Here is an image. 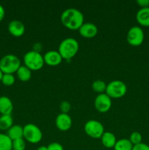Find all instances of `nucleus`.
<instances>
[{"label":"nucleus","mask_w":149,"mask_h":150,"mask_svg":"<svg viewBox=\"0 0 149 150\" xmlns=\"http://www.w3.org/2000/svg\"><path fill=\"white\" fill-rule=\"evenodd\" d=\"M61 22L63 26L70 30H78L84 23V16L77 9L68 8L61 13Z\"/></svg>","instance_id":"obj_1"},{"label":"nucleus","mask_w":149,"mask_h":150,"mask_svg":"<svg viewBox=\"0 0 149 150\" xmlns=\"http://www.w3.org/2000/svg\"><path fill=\"white\" fill-rule=\"evenodd\" d=\"M79 51V43L77 40L72 38H67L63 40L59 44L58 51L63 59H71L77 54Z\"/></svg>","instance_id":"obj_2"},{"label":"nucleus","mask_w":149,"mask_h":150,"mask_svg":"<svg viewBox=\"0 0 149 150\" xmlns=\"http://www.w3.org/2000/svg\"><path fill=\"white\" fill-rule=\"evenodd\" d=\"M23 63L32 71H37L45 64L43 56L39 52L34 51H30L26 52L23 56Z\"/></svg>","instance_id":"obj_3"},{"label":"nucleus","mask_w":149,"mask_h":150,"mask_svg":"<svg viewBox=\"0 0 149 150\" xmlns=\"http://www.w3.org/2000/svg\"><path fill=\"white\" fill-rule=\"evenodd\" d=\"M20 66V59L14 54H7L0 59V70L4 74H13Z\"/></svg>","instance_id":"obj_4"},{"label":"nucleus","mask_w":149,"mask_h":150,"mask_svg":"<svg viewBox=\"0 0 149 150\" xmlns=\"http://www.w3.org/2000/svg\"><path fill=\"white\" fill-rule=\"evenodd\" d=\"M127 92V86L124 82L120 80L112 81L107 84L105 94L112 99H118L124 97Z\"/></svg>","instance_id":"obj_5"},{"label":"nucleus","mask_w":149,"mask_h":150,"mask_svg":"<svg viewBox=\"0 0 149 150\" xmlns=\"http://www.w3.org/2000/svg\"><path fill=\"white\" fill-rule=\"evenodd\" d=\"M23 127V139L30 144H36L42 139V133L38 126L29 123Z\"/></svg>","instance_id":"obj_6"},{"label":"nucleus","mask_w":149,"mask_h":150,"mask_svg":"<svg viewBox=\"0 0 149 150\" xmlns=\"http://www.w3.org/2000/svg\"><path fill=\"white\" fill-rule=\"evenodd\" d=\"M84 131L87 136L92 139H100L105 133L104 126L100 122L95 120H91L86 122L84 125Z\"/></svg>","instance_id":"obj_7"},{"label":"nucleus","mask_w":149,"mask_h":150,"mask_svg":"<svg viewBox=\"0 0 149 150\" xmlns=\"http://www.w3.org/2000/svg\"><path fill=\"white\" fill-rule=\"evenodd\" d=\"M145 34L140 26H131L127 35V42L131 46H140L144 41Z\"/></svg>","instance_id":"obj_8"},{"label":"nucleus","mask_w":149,"mask_h":150,"mask_svg":"<svg viewBox=\"0 0 149 150\" xmlns=\"http://www.w3.org/2000/svg\"><path fill=\"white\" fill-rule=\"evenodd\" d=\"M95 108L99 113H106L112 106V99L107 94H99L94 100Z\"/></svg>","instance_id":"obj_9"},{"label":"nucleus","mask_w":149,"mask_h":150,"mask_svg":"<svg viewBox=\"0 0 149 150\" xmlns=\"http://www.w3.org/2000/svg\"><path fill=\"white\" fill-rule=\"evenodd\" d=\"M56 126L59 130L62 132L68 131L72 127V120L68 114L61 113L56 118Z\"/></svg>","instance_id":"obj_10"},{"label":"nucleus","mask_w":149,"mask_h":150,"mask_svg":"<svg viewBox=\"0 0 149 150\" xmlns=\"http://www.w3.org/2000/svg\"><path fill=\"white\" fill-rule=\"evenodd\" d=\"M79 33L83 38L91 39L96 36L98 34V27L94 23L86 22L84 23L80 29H78Z\"/></svg>","instance_id":"obj_11"},{"label":"nucleus","mask_w":149,"mask_h":150,"mask_svg":"<svg viewBox=\"0 0 149 150\" xmlns=\"http://www.w3.org/2000/svg\"><path fill=\"white\" fill-rule=\"evenodd\" d=\"M45 64L51 67L58 66L62 62L63 58L58 51H49L43 56Z\"/></svg>","instance_id":"obj_12"},{"label":"nucleus","mask_w":149,"mask_h":150,"mask_svg":"<svg viewBox=\"0 0 149 150\" xmlns=\"http://www.w3.org/2000/svg\"><path fill=\"white\" fill-rule=\"evenodd\" d=\"M7 29L10 35L13 37L20 38L24 35L26 28L22 21L19 20H13L9 23Z\"/></svg>","instance_id":"obj_13"},{"label":"nucleus","mask_w":149,"mask_h":150,"mask_svg":"<svg viewBox=\"0 0 149 150\" xmlns=\"http://www.w3.org/2000/svg\"><path fill=\"white\" fill-rule=\"evenodd\" d=\"M13 110V103L7 96L0 97V114L1 115H11Z\"/></svg>","instance_id":"obj_14"},{"label":"nucleus","mask_w":149,"mask_h":150,"mask_svg":"<svg viewBox=\"0 0 149 150\" xmlns=\"http://www.w3.org/2000/svg\"><path fill=\"white\" fill-rule=\"evenodd\" d=\"M136 20L140 26L149 27V7L140 8L136 13Z\"/></svg>","instance_id":"obj_15"},{"label":"nucleus","mask_w":149,"mask_h":150,"mask_svg":"<svg viewBox=\"0 0 149 150\" xmlns=\"http://www.w3.org/2000/svg\"><path fill=\"white\" fill-rule=\"evenodd\" d=\"M100 139L102 145L108 149L113 148L117 142L115 136L111 132H105Z\"/></svg>","instance_id":"obj_16"},{"label":"nucleus","mask_w":149,"mask_h":150,"mask_svg":"<svg viewBox=\"0 0 149 150\" xmlns=\"http://www.w3.org/2000/svg\"><path fill=\"white\" fill-rule=\"evenodd\" d=\"M7 136L12 141L23 138V127L18 125H13L7 133Z\"/></svg>","instance_id":"obj_17"},{"label":"nucleus","mask_w":149,"mask_h":150,"mask_svg":"<svg viewBox=\"0 0 149 150\" xmlns=\"http://www.w3.org/2000/svg\"><path fill=\"white\" fill-rule=\"evenodd\" d=\"M17 77L20 81L26 82L29 81L32 78V70H29L25 65H21L16 72Z\"/></svg>","instance_id":"obj_18"},{"label":"nucleus","mask_w":149,"mask_h":150,"mask_svg":"<svg viewBox=\"0 0 149 150\" xmlns=\"http://www.w3.org/2000/svg\"><path fill=\"white\" fill-rule=\"evenodd\" d=\"M13 125V120L11 115H1L0 117V130H8Z\"/></svg>","instance_id":"obj_19"},{"label":"nucleus","mask_w":149,"mask_h":150,"mask_svg":"<svg viewBox=\"0 0 149 150\" xmlns=\"http://www.w3.org/2000/svg\"><path fill=\"white\" fill-rule=\"evenodd\" d=\"M133 144L127 139H121L117 140L115 145L114 146V150H131Z\"/></svg>","instance_id":"obj_20"},{"label":"nucleus","mask_w":149,"mask_h":150,"mask_svg":"<svg viewBox=\"0 0 149 150\" xmlns=\"http://www.w3.org/2000/svg\"><path fill=\"white\" fill-rule=\"evenodd\" d=\"M13 141L7 134L0 133V150H12Z\"/></svg>","instance_id":"obj_21"},{"label":"nucleus","mask_w":149,"mask_h":150,"mask_svg":"<svg viewBox=\"0 0 149 150\" xmlns=\"http://www.w3.org/2000/svg\"><path fill=\"white\" fill-rule=\"evenodd\" d=\"M92 89L95 92L99 94L105 93L107 88V84L105 82L102 80H96L92 83L91 85Z\"/></svg>","instance_id":"obj_22"},{"label":"nucleus","mask_w":149,"mask_h":150,"mask_svg":"<svg viewBox=\"0 0 149 150\" xmlns=\"http://www.w3.org/2000/svg\"><path fill=\"white\" fill-rule=\"evenodd\" d=\"M129 140L130 142L132 144L133 146H134V145H137V144H139L142 143V141H143V136H142L141 133H139V132H137V131H134L131 133Z\"/></svg>","instance_id":"obj_23"},{"label":"nucleus","mask_w":149,"mask_h":150,"mask_svg":"<svg viewBox=\"0 0 149 150\" xmlns=\"http://www.w3.org/2000/svg\"><path fill=\"white\" fill-rule=\"evenodd\" d=\"M25 149H26V142L23 138L13 141L12 150H25Z\"/></svg>","instance_id":"obj_24"},{"label":"nucleus","mask_w":149,"mask_h":150,"mask_svg":"<svg viewBox=\"0 0 149 150\" xmlns=\"http://www.w3.org/2000/svg\"><path fill=\"white\" fill-rule=\"evenodd\" d=\"M1 83L7 86H10L13 85L15 82V78L13 74H4L1 81Z\"/></svg>","instance_id":"obj_25"},{"label":"nucleus","mask_w":149,"mask_h":150,"mask_svg":"<svg viewBox=\"0 0 149 150\" xmlns=\"http://www.w3.org/2000/svg\"><path fill=\"white\" fill-rule=\"evenodd\" d=\"M59 108L61 113L68 114V112L70 111V109H71V104L67 100L62 101V102L61 103V104H60Z\"/></svg>","instance_id":"obj_26"},{"label":"nucleus","mask_w":149,"mask_h":150,"mask_svg":"<svg viewBox=\"0 0 149 150\" xmlns=\"http://www.w3.org/2000/svg\"><path fill=\"white\" fill-rule=\"evenodd\" d=\"M48 146V150H64V147L58 142H52Z\"/></svg>","instance_id":"obj_27"},{"label":"nucleus","mask_w":149,"mask_h":150,"mask_svg":"<svg viewBox=\"0 0 149 150\" xmlns=\"http://www.w3.org/2000/svg\"><path fill=\"white\" fill-rule=\"evenodd\" d=\"M131 150H149V146L145 143H140L139 144L134 145L133 146V148Z\"/></svg>","instance_id":"obj_28"},{"label":"nucleus","mask_w":149,"mask_h":150,"mask_svg":"<svg viewBox=\"0 0 149 150\" xmlns=\"http://www.w3.org/2000/svg\"><path fill=\"white\" fill-rule=\"evenodd\" d=\"M136 2L140 8L149 7V0H137Z\"/></svg>","instance_id":"obj_29"},{"label":"nucleus","mask_w":149,"mask_h":150,"mask_svg":"<svg viewBox=\"0 0 149 150\" xmlns=\"http://www.w3.org/2000/svg\"><path fill=\"white\" fill-rule=\"evenodd\" d=\"M4 16H5V10H4V7L0 4V22L4 19Z\"/></svg>","instance_id":"obj_30"},{"label":"nucleus","mask_w":149,"mask_h":150,"mask_svg":"<svg viewBox=\"0 0 149 150\" xmlns=\"http://www.w3.org/2000/svg\"><path fill=\"white\" fill-rule=\"evenodd\" d=\"M37 150H48V146H40L37 149Z\"/></svg>","instance_id":"obj_31"},{"label":"nucleus","mask_w":149,"mask_h":150,"mask_svg":"<svg viewBox=\"0 0 149 150\" xmlns=\"http://www.w3.org/2000/svg\"><path fill=\"white\" fill-rule=\"evenodd\" d=\"M3 75H4V73H3L2 72H1V70H0V81H1V79H2L3 77Z\"/></svg>","instance_id":"obj_32"}]
</instances>
